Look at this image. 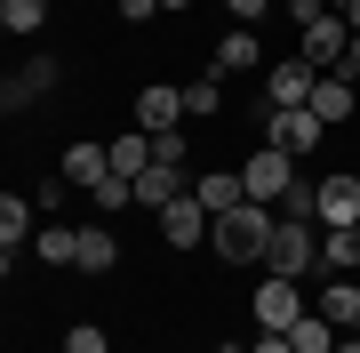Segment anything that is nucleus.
<instances>
[{
	"instance_id": "obj_1",
	"label": "nucleus",
	"mask_w": 360,
	"mask_h": 353,
	"mask_svg": "<svg viewBox=\"0 0 360 353\" xmlns=\"http://www.w3.org/2000/svg\"><path fill=\"white\" fill-rule=\"evenodd\" d=\"M272 225H281V217H272L264 201H240L232 217H217V233H208V241H217V257H224V265H264Z\"/></svg>"
},
{
	"instance_id": "obj_2",
	"label": "nucleus",
	"mask_w": 360,
	"mask_h": 353,
	"mask_svg": "<svg viewBox=\"0 0 360 353\" xmlns=\"http://www.w3.org/2000/svg\"><path fill=\"white\" fill-rule=\"evenodd\" d=\"M312 265H321V225H312V217H281V225H272V241H264V273L304 281Z\"/></svg>"
},
{
	"instance_id": "obj_3",
	"label": "nucleus",
	"mask_w": 360,
	"mask_h": 353,
	"mask_svg": "<svg viewBox=\"0 0 360 353\" xmlns=\"http://www.w3.org/2000/svg\"><path fill=\"white\" fill-rule=\"evenodd\" d=\"M240 185H248V201L281 209V201H288V185H296V153H281V144H257V153L240 161Z\"/></svg>"
},
{
	"instance_id": "obj_4",
	"label": "nucleus",
	"mask_w": 360,
	"mask_h": 353,
	"mask_svg": "<svg viewBox=\"0 0 360 353\" xmlns=\"http://www.w3.org/2000/svg\"><path fill=\"white\" fill-rule=\"evenodd\" d=\"M312 89H321V65H304V56H272L264 65V105L272 113H304Z\"/></svg>"
},
{
	"instance_id": "obj_5",
	"label": "nucleus",
	"mask_w": 360,
	"mask_h": 353,
	"mask_svg": "<svg viewBox=\"0 0 360 353\" xmlns=\"http://www.w3.org/2000/svg\"><path fill=\"white\" fill-rule=\"evenodd\" d=\"M248 314H257V329H296L312 305H304V289H296L288 273H264V281H257V297H248Z\"/></svg>"
},
{
	"instance_id": "obj_6",
	"label": "nucleus",
	"mask_w": 360,
	"mask_h": 353,
	"mask_svg": "<svg viewBox=\"0 0 360 353\" xmlns=\"http://www.w3.org/2000/svg\"><path fill=\"white\" fill-rule=\"evenodd\" d=\"M56 89H65V65H56V56H25V73H8L0 105H8V113H32L40 97H56Z\"/></svg>"
},
{
	"instance_id": "obj_7",
	"label": "nucleus",
	"mask_w": 360,
	"mask_h": 353,
	"mask_svg": "<svg viewBox=\"0 0 360 353\" xmlns=\"http://www.w3.org/2000/svg\"><path fill=\"white\" fill-rule=\"evenodd\" d=\"M321 137H328L321 113H272V105H264V144H281V153L304 161V153H321Z\"/></svg>"
},
{
	"instance_id": "obj_8",
	"label": "nucleus",
	"mask_w": 360,
	"mask_h": 353,
	"mask_svg": "<svg viewBox=\"0 0 360 353\" xmlns=\"http://www.w3.org/2000/svg\"><path fill=\"white\" fill-rule=\"evenodd\" d=\"M153 225H160V241H168V249H200L208 233H217V217H208L193 193H184V201H168V209H160Z\"/></svg>"
},
{
	"instance_id": "obj_9",
	"label": "nucleus",
	"mask_w": 360,
	"mask_h": 353,
	"mask_svg": "<svg viewBox=\"0 0 360 353\" xmlns=\"http://www.w3.org/2000/svg\"><path fill=\"white\" fill-rule=\"evenodd\" d=\"M312 217H321V225H360V177L352 169L321 177V185H312Z\"/></svg>"
},
{
	"instance_id": "obj_10",
	"label": "nucleus",
	"mask_w": 360,
	"mask_h": 353,
	"mask_svg": "<svg viewBox=\"0 0 360 353\" xmlns=\"http://www.w3.org/2000/svg\"><path fill=\"white\" fill-rule=\"evenodd\" d=\"M257 65H264L257 25H232V32H217V40H208V73H257Z\"/></svg>"
},
{
	"instance_id": "obj_11",
	"label": "nucleus",
	"mask_w": 360,
	"mask_h": 353,
	"mask_svg": "<svg viewBox=\"0 0 360 353\" xmlns=\"http://www.w3.org/2000/svg\"><path fill=\"white\" fill-rule=\"evenodd\" d=\"M345 49H352V25H345L336 8H328L304 40H296V56H304V65H321V73H336V65H345Z\"/></svg>"
},
{
	"instance_id": "obj_12",
	"label": "nucleus",
	"mask_w": 360,
	"mask_h": 353,
	"mask_svg": "<svg viewBox=\"0 0 360 353\" xmlns=\"http://www.w3.org/2000/svg\"><path fill=\"white\" fill-rule=\"evenodd\" d=\"M56 177H65V185H80V193H96V185L112 177V144H96V137L65 144V161H56Z\"/></svg>"
},
{
	"instance_id": "obj_13",
	"label": "nucleus",
	"mask_w": 360,
	"mask_h": 353,
	"mask_svg": "<svg viewBox=\"0 0 360 353\" xmlns=\"http://www.w3.org/2000/svg\"><path fill=\"white\" fill-rule=\"evenodd\" d=\"M136 129H153V137L184 129V89H168V80H144V89H136Z\"/></svg>"
},
{
	"instance_id": "obj_14",
	"label": "nucleus",
	"mask_w": 360,
	"mask_h": 353,
	"mask_svg": "<svg viewBox=\"0 0 360 353\" xmlns=\"http://www.w3.org/2000/svg\"><path fill=\"white\" fill-rule=\"evenodd\" d=\"M184 193H193V169H168V161H153V169H144L136 177V209H168V201H184Z\"/></svg>"
},
{
	"instance_id": "obj_15",
	"label": "nucleus",
	"mask_w": 360,
	"mask_h": 353,
	"mask_svg": "<svg viewBox=\"0 0 360 353\" xmlns=\"http://www.w3.org/2000/svg\"><path fill=\"white\" fill-rule=\"evenodd\" d=\"M193 201H200L208 217H232V209L248 201V185H240V169H200V177H193Z\"/></svg>"
},
{
	"instance_id": "obj_16",
	"label": "nucleus",
	"mask_w": 360,
	"mask_h": 353,
	"mask_svg": "<svg viewBox=\"0 0 360 353\" xmlns=\"http://www.w3.org/2000/svg\"><path fill=\"white\" fill-rule=\"evenodd\" d=\"M304 113H321L328 129H345V120L360 113V97H352V80H345V73H321V89H312V105H304Z\"/></svg>"
},
{
	"instance_id": "obj_17",
	"label": "nucleus",
	"mask_w": 360,
	"mask_h": 353,
	"mask_svg": "<svg viewBox=\"0 0 360 353\" xmlns=\"http://www.w3.org/2000/svg\"><path fill=\"white\" fill-rule=\"evenodd\" d=\"M72 265H80V273H112V265H120V233H112L104 217L80 225V257H72Z\"/></svg>"
},
{
	"instance_id": "obj_18",
	"label": "nucleus",
	"mask_w": 360,
	"mask_h": 353,
	"mask_svg": "<svg viewBox=\"0 0 360 353\" xmlns=\"http://www.w3.org/2000/svg\"><path fill=\"white\" fill-rule=\"evenodd\" d=\"M321 273H360V225H321Z\"/></svg>"
},
{
	"instance_id": "obj_19",
	"label": "nucleus",
	"mask_w": 360,
	"mask_h": 353,
	"mask_svg": "<svg viewBox=\"0 0 360 353\" xmlns=\"http://www.w3.org/2000/svg\"><path fill=\"white\" fill-rule=\"evenodd\" d=\"M312 305H321L336 329H360V281H352V273H328V289H321Z\"/></svg>"
},
{
	"instance_id": "obj_20",
	"label": "nucleus",
	"mask_w": 360,
	"mask_h": 353,
	"mask_svg": "<svg viewBox=\"0 0 360 353\" xmlns=\"http://www.w3.org/2000/svg\"><path fill=\"white\" fill-rule=\"evenodd\" d=\"M49 16H56V0H0V32H8V40L49 32Z\"/></svg>"
},
{
	"instance_id": "obj_21",
	"label": "nucleus",
	"mask_w": 360,
	"mask_h": 353,
	"mask_svg": "<svg viewBox=\"0 0 360 353\" xmlns=\"http://www.w3.org/2000/svg\"><path fill=\"white\" fill-rule=\"evenodd\" d=\"M144 169H153V129H120L112 137V177H144Z\"/></svg>"
},
{
	"instance_id": "obj_22",
	"label": "nucleus",
	"mask_w": 360,
	"mask_h": 353,
	"mask_svg": "<svg viewBox=\"0 0 360 353\" xmlns=\"http://www.w3.org/2000/svg\"><path fill=\"white\" fill-rule=\"evenodd\" d=\"M217 113H224V73L184 80V120H217Z\"/></svg>"
},
{
	"instance_id": "obj_23",
	"label": "nucleus",
	"mask_w": 360,
	"mask_h": 353,
	"mask_svg": "<svg viewBox=\"0 0 360 353\" xmlns=\"http://www.w3.org/2000/svg\"><path fill=\"white\" fill-rule=\"evenodd\" d=\"M32 257H40V265H72V257H80V225H40Z\"/></svg>"
},
{
	"instance_id": "obj_24",
	"label": "nucleus",
	"mask_w": 360,
	"mask_h": 353,
	"mask_svg": "<svg viewBox=\"0 0 360 353\" xmlns=\"http://www.w3.org/2000/svg\"><path fill=\"white\" fill-rule=\"evenodd\" d=\"M288 337H296V353H336V321L321 314V305H312V314L288 329Z\"/></svg>"
},
{
	"instance_id": "obj_25",
	"label": "nucleus",
	"mask_w": 360,
	"mask_h": 353,
	"mask_svg": "<svg viewBox=\"0 0 360 353\" xmlns=\"http://www.w3.org/2000/svg\"><path fill=\"white\" fill-rule=\"evenodd\" d=\"M129 201H136V185H129V177H104L96 193H89V209H96V217H120Z\"/></svg>"
},
{
	"instance_id": "obj_26",
	"label": "nucleus",
	"mask_w": 360,
	"mask_h": 353,
	"mask_svg": "<svg viewBox=\"0 0 360 353\" xmlns=\"http://www.w3.org/2000/svg\"><path fill=\"white\" fill-rule=\"evenodd\" d=\"M153 161H168V169H193V137H184V129L153 137Z\"/></svg>"
},
{
	"instance_id": "obj_27",
	"label": "nucleus",
	"mask_w": 360,
	"mask_h": 353,
	"mask_svg": "<svg viewBox=\"0 0 360 353\" xmlns=\"http://www.w3.org/2000/svg\"><path fill=\"white\" fill-rule=\"evenodd\" d=\"M65 353H112V337H104L96 321H72V329H65Z\"/></svg>"
},
{
	"instance_id": "obj_28",
	"label": "nucleus",
	"mask_w": 360,
	"mask_h": 353,
	"mask_svg": "<svg viewBox=\"0 0 360 353\" xmlns=\"http://www.w3.org/2000/svg\"><path fill=\"white\" fill-rule=\"evenodd\" d=\"M281 16L296 25V40H304V32H312V25H321V16H328V0H281Z\"/></svg>"
},
{
	"instance_id": "obj_29",
	"label": "nucleus",
	"mask_w": 360,
	"mask_h": 353,
	"mask_svg": "<svg viewBox=\"0 0 360 353\" xmlns=\"http://www.w3.org/2000/svg\"><path fill=\"white\" fill-rule=\"evenodd\" d=\"M224 16H232V25H264L272 0H224Z\"/></svg>"
},
{
	"instance_id": "obj_30",
	"label": "nucleus",
	"mask_w": 360,
	"mask_h": 353,
	"mask_svg": "<svg viewBox=\"0 0 360 353\" xmlns=\"http://www.w3.org/2000/svg\"><path fill=\"white\" fill-rule=\"evenodd\" d=\"M281 217H312V185H304V177L288 185V201H281ZM312 225H321V217H312Z\"/></svg>"
},
{
	"instance_id": "obj_31",
	"label": "nucleus",
	"mask_w": 360,
	"mask_h": 353,
	"mask_svg": "<svg viewBox=\"0 0 360 353\" xmlns=\"http://www.w3.org/2000/svg\"><path fill=\"white\" fill-rule=\"evenodd\" d=\"M153 16H168L160 0H120V25H153Z\"/></svg>"
},
{
	"instance_id": "obj_32",
	"label": "nucleus",
	"mask_w": 360,
	"mask_h": 353,
	"mask_svg": "<svg viewBox=\"0 0 360 353\" xmlns=\"http://www.w3.org/2000/svg\"><path fill=\"white\" fill-rule=\"evenodd\" d=\"M345 80H360V32H352V49H345V65H336Z\"/></svg>"
},
{
	"instance_id": "obj_33",
	"label": "nucleus",
	"mask_w": 360,
	"mask_h": 353,
	"mask_svg": "<svg viewBox=\"0 0 360 353\" xmlns=\"http://www.w3.org/2000/svg\"><path fill=\"white\" fill-rule=\"evenodd\" d=\"M345 25H352V32H360V0H352V8H345Z\"/></svg>"
},
{
	"instance_id": "obj_34",
	"label": "nucleus",
	"mask_w": 360,
	"mask_h": 353,
	"mask_svg": "<svg viewBox=\"0 0 360 353\" xmlns=\"http://www.w3.org/2000/svg\"><path fill=\"white\" fill-rule=\"evenodd\" d=\"M336 353H360V337H336Z\"/></svg>"
},
{
	"instance_id": "obj_35",
	"label": "nucleus",
	"mask_w": 360,
	"mask_h": 353,
	"mask_svg": "<svg viewBox=\"0 0 360 353\" xmlns=\"http://www.w3.org/2000/svg\"><path fill=\"white\" fill-rule=\"evenodd\" d=\"M160 8H168V16H176V8H193V0H160Z\"/></svg>"
},
{
	"instance_id": "obj_36",
	"label": "nucleus",
	"mask_w": 360,
	"mask_h": 353,
	"mask_svg": "<svg viewBox=\"0 0 360 353\" xmlns=\"http://www.w3.org/2000/svg\"><path fill=\"white\" fill-rule=\"evenodd\" d=\"M328 8H336V16H345V8H352V0H328Z\"/></svg>"
},
{
	"instance_id": "obj_37",
	"label": "nucleus",
	"mask_w": 360,
	"mask_h": 353,
	"mask_svg": "<svg viewBox=\"0 0 360 353\" xmlns=\"http://www.w3.org/2000/svg\"><path fill=\"white\" fill-rule=\"evenodd\" d=\"M352 337H360V329H352Z\"/></svg>"
}]
</instances>
